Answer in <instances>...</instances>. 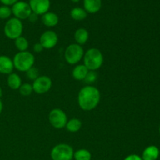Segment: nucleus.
Masks as SVG:
<instances>
[{
    "label": "nucleus",
    "mask_w": 160,
    "mask_h": 160,
    "mask_svg": "<svg viewBox=\"0 0 160 160\" xmlns=\"http://www.w3.org/2000/svg\"><path fill=\"white\" fill-rule=\"evenodd\" d=\"M100 92L97 88L88 85L80 90L78 96V105L84 111H91L97 107L100 102Z\"/></svg>",
    "instance_id": "nucleus-1"
},
{
    "label": "nucleus",
    "mask_w": 160,
    "mask_h": 160,
    "mask_svg": "<svg viewBox=\"0 0 160 160\" xmlns=\"http://www.w3.org/2000/svg\"><path fill=\"white\" fill-rule=\"evenodd\" d=\"M83 59H84V65L88 69V70H93V71L98 70L102 67L104 60L102 53L96 48H89L84 53Z\"/></svg>",
    "instance_id": "nucleus-2"
},
{
    "label": "nucleus",
    "mask_w": 160,
    "mask_h": 160,
    "mask_svg": "<svg viewBox=\"0 0 160 160\" xmlns=\"http://www.w3.org/2000/svg\"><path fill=\"white\" fill-rule=\"evenodd\" d=\"M34 55L28 51L19 52L14 56L13 62L14 68L20 72H27L30 68L34 67Z\"/></svg>",
    "instance_id": "nucleus-3"
},
{
    "label": "nucleus",
    "mask_w": 160,
    "mask_h": 160,
    "mask_svg": "<svg viewBox=\"0 0 160 160\" xmlns=\"http://www.w3.org/2000/svg\"><path fill=\"white\" fill-rule=\"evenodd\" d=\"M23 23L21 20L13 17L8 20L4 27V34L11 40H15L20 37L23 33Z\"/></svg>",
    "instance_id": "nucleus-4"
},
{
    "label": "nucleus",
    "mask_w": 160,
    "mask_h": 160,
    "mask_svg": "<svg viewBox=\"0 0 160 160\" xmlns=\"http://www.w3.org/2000/svg\"><path fill=\"white\" fill-rule=\"evenodd\" d=\"M73 148L65 143H61L53 147L51 151L52 160H72L73 158Z\"/></svg>",
    "instance_id": "nucleus-5"
},
{
    "label": "nucleus",
    "mask_w": 160,
    "mask_h": 160,
    "mask_svg": "<svg viewBox=\"0 0 160 160\" xmlns=\"http://www.w3.org/2000/svg\"><path fill=\"white\" fill-rule=\"evenodd\" d=\"M84 55L82 46L78 44H71L66 48L64 52V57L66 61L70 65L78 63Z\"/></svg>",
    "instance_id": "nucleus-6"
},
{
    "label": "nucleus",
    "mask_w": 160,
    "mask_h": 160,
    "mask_svg": "<svg viewBox=\"0 0 160 160\" xmlns=\"http://www.w3.org/2000/svg\"><path fill=\"white\" fill-rule=\"evenodd\" d=\"M48 121L50 124L56 129H61L66 127L67 123V116L60 109H53L48 114Z\"/></svg>",
    "instance_id": "nucleus-7"
},
{
    "label": "nucleus",
    "mask_w": 160,
    "mask_h": 160,
    "mask_svg": "<svg viewBox=\"0 0 160 160\" xmlns=\"http://www.w3.org/2000/svg\"><path fill=\"white\" fill-rule=\"evenodd\" d=\"M11 10H12V13L15 16L16 18L20 20L28 19L30 15L32 13L29 3L22 1H18L14 3L12 6Z\"/></svg>",
    "instance_id": "nucleus-8"
},
{
    "label": "nucleus",
    "mask_w": 160,
    "mask_h": 160,
    "mask_svg": "<svg viewBox=\"0 0 160 160\" xmlns=\"http://www.w3.org/2000/svg\"><path fill=\"white\" fill-rule=\"evenodd\" d=\"M52 84V82L51 78L47 76H39L33 82V90L38 95L45 94L51 89Z\"/></svg>",
    "instance_id": "nucleus-9"
},
{
    "label": "nucleus",
    "mask_w": 160,
    "mask_h": 160,
    "mask_svg": "<svg viewBox=\"0 0 160 160\" xmlns=\"http://www.w3.org/2000/svg\"><path fill=\"white\" fill-rule=\"evenodd\" d=\"M58 42V35L55 31H46L41 35L39 43L44 48L50 49L56 45Z\"/></svg>",
    "instance_id": "nucleus-10"
},
{
    "label": "nucleus",
    "mask_w": 160,
    "mask_h": 160,
    "mask_svg": "<svg viewBox=\"0 0 160 160\" xmlns=\"http://www.w3.org/2000/svg\"><path fill=\"white\" fill-rule=\"evenodd\" d=\"M29 6L32 12L36 15H43L48 12L50 8V0H30Z\"/></svg>",
    "instance_id": "nucleus-11"
},
{
    "label": "nucleus",
    "mask_w": 160,
    "mask_h": 160,
    "mask_svg": "<svg viewBox=\"0 0 160 160\" xmlns=\"http://www.w3.org/2000/svg\"><path fill=\"white\" fill-rule=\"evenodd\" d=\"M14 68L12 59L6 56H0V73L10 74Z\"/></svg>",
    "instance_id": "nucleus-12"
},
{
    "label": "nucleus",
    "mask_w": 160,
    "mask_h": 160,
    "mask_svg": "<svg viewBox=\"0 0 160 160\" xmlns=\"http://www.w3.org/2000/svg\"><path fill=\"white\" fill-rule=\"evenodd\" d=\"M102 7V0H84V9L88 13H96Z\"/></svg>",
    "instance_id": "nucleus-13"
},
{
    "label": "nucleus",
    "mask_w": 160,
    "mask_h": 160,
    "mask_svg": "<svg viewBox=\"0 0 160 160\" xmlns=\"http://www.w3.org/2000/svg\"><path fill=\"white\" fill-rule=\"evenodd\" d=\"M159 156V149L155 145L147 147L142 152V160H156Z\"/></svg>",
    "instance_id": "nucleus-14"
},
{
    "label": "nucleus",
    "mask_w": 160,
    "mask_h": 160,
    "mask_svg": "<svg viewBox=\"0 0 160 160\" xmlns=\"http://www.w3.org/2000/svg\"><path fill=\"white\" fill-rule=\"evenodd\" d=\"M42 21L45 26L52 28L56 26L59 23V17L56 13L52 12H47L42 17Z\"/></svg>",
    "instance_id": "nucleus-15"
},
{
    "label": "nucleus",
    "mask_w": 160,
    "mask_h": 160,
    "mask_svg": "<svg viewBox=\"0 0 160 160\" xmlns=\"http://www.w3.org/2000/svg\"><path fill=\"white\" fill-rule=\"evenodd\" d=\"M88 71V69L84 64H80L73 68L72 75H73V78L77 81H84Z\"/></svg>",
    "instance_id": "nucleus-16"
},
{
    "label": "nucleus",
    "mask_w": 160,
    "mask_h": 160,
    "mask_svg": "<svg viewBox=\"0 0 160 160\" xmlns=\"http://www.w3.org/2000/svg\"><path fill=\"white\" fill-rule=\"evenodd\" d=\"M7 84L12 90H17L22 84L21 78L17 73H11L7 78Z\"/></svg>",
    "instance_id": "nucleus-17"
},
{
    "label": "nucleus",
    "mask_w": 160,
    "mask_h": 160,
    "mask_svg": "<svg viewBox=\"0 0 160 160\" xmlns=\"http://www.w3.org/2000/svg\"><path fill=\"white\" fill-rule=\"evenodd\" d=\"M89 38V34L88 31L84 28H79L75 31L74 39L77 44L80 45H84L88 42Z\"/></svg>",
    "instance_id": "nucleus-18"
},
{
    "label": "nucleus",
    "mask_w": 160,
    "mask_h": 160,
    "mask_svg": "<svg viewBox=\"0 0 160 160\" xmlns=\"http://www.w3.org/2000/svg\"><path fill=\"white\" fill-rule=\"evenodd\" d=\"M81 126H82V123L79 119L73 118L67 121V124H66V128L69 132L76 133L78 131H80Z\"/></svg>",
    "instance_id": "nucleus-19"
},
{
    "label": "nucleus",
    "mask_w": 160,
    "mask_h": 160,
    "mask_svg": "<svg viewBox=\"0 0 160 160\" xmlns=\"http://www.w3.org/2000/svg\"><path fill=\"white\" fill-rule=\"evenodd\" d=\"M88 12L84 9L80 7H75L70 11V17L72 19L75 20H83L87 17Z\"/></svg>",
    "instance_id": "nucleus-20"
},
{
    "label": "nucleus",
    "mask_w": 160,
    "mask_h": 160,
    "mask_svg": "<svg viewBox=\"0 0 160 160\" xmlns=\"http://www.w3.org/2000/svg\"><path fill=\"white\" fill-rule=\"evenodd\" d=\"M14 41H15L14 43H15L16 48L19 50V52H25L28 50L29 47V42L27 40L26 38L20 36Z\"/></svg>",
    "instance_id": "nucleus-21"
},
{
    "label": "nucleus",
    "mask_w": 160,
    "mask_h": 160,
    "mask_svg": "<svg viewBox=\"0 0 160 160\" xmlns=\"http://www.w3.org/2000/svg\"><path fill=\"white\" fill-rule=\"evenodd\" d=\"M73 158L75 160H91L92 154L88 150L81 148L73 153Z\"/></svg>",
    "instance_id": "nucleus-22"
},
{
    "label": "nucleus",
    "mask_w": 160,
    "mask_h": 160,
    "mask_svg": "<svg viewBox=\"0 0 160 160\" xmlns=\"http://www.w3.org/2000/svg\"><path fill=\"white\" fill-rule=\"evenodd\" d=\"M19 92H20V95H23V96H29L34 92L32 84H28V83L22 84L20 88H19Z\"/></svg>",
    "instance_id": "nucleus-23"
},
{
    "label": "nucleus",
    "mask_w": 160,
    "mask_h": 160,
    "mask_svg": "<svg viewBox=\"0 0 160 160\" xmlns=\"http://www.w3.org/2000/svg\"><path fill=\"white\" fill-rule=\"evenodd\" d=\"M12 14V10L11 8L7 6H0V19L2 20H6L10 17Z\"/></svg>",
    "instance_id": "nucleus-24"
},
{
    "label": "nucleus",
    "mask_w": 160,
    "mask_h": 160,
    "mask_svg": "<svg viewBox=\"0 0 160 160\" xmlns=\"http://www.w3.org/2000/svg\"><path fill=\"white\" fill-rule=\"evenodd\" d=\"M98 78V73L96 71H93V70H89L87 76L85 77L84 81L88 84H92V83L95 82V81Z\"/></svg>",
    "instance_id": "nucleus-25"
},
{
    "label": "nucleus",
    "mask_w": 160,
    "mask_h": 160,
    "mask_svg": "<svg viewBox=\"0 0 160 160\" xmlns=\"http://www.w3.org/2000/svg\"><path fill=\"white\" fill-rule=\"evenodd\" d=\"M26 73H27V77H28L29 79L32 80V81H34V80H36L39 77L38 70L34 67H32L31 68H30Z\"/></svg>",
    "instance_id": "nucleus-26"
},
{
    "label": "nucleus",
    "mask_w": 160,
    "mask_h": 160,
    "mask_svg": "<svg viewBox=\"0 0 160 160\" xmlns=\"http://www.w3.org/2000/svg\"><path fill=\"white\" fill-rule=\"evenodd\" d=\"M33 49H34V51L35 52L39 53V52H41L43 51L44 48L42 47V45L38 42V43L34 44V47H33Z\"/></svg>",
    "instance_id": "nucleus-27"
},
{
    "label": "nucleus",
    "mask_w": 160,
    "mask_h": 160,
    "mask_svg": "<svg viewBox=\"0 0 160 160\" xmlns=\"http://www.w3.org/2000/svg\"><path fill=\"white\" fill-rule=\"evenodd\" d=\"M123 160H142V157L139 156L138 155H135V154H132L130 155V156H127Z\"/></svg>",
    "instance_id": "nucleus-28"
},
{
    "label": "nucleus",
    "mask_w": 160,
    "mask_h": 160,
    "mask_svg": "<svg viewBox=\"0 0 160 160\" xmlns=\"http://www.w3.org/2000/svg\"><path fill=\"white\" fill-rule=\"evenodd\" d=\"M4 6H12L14 3H16L17 2H18V0H0Z\"/></svg>",
    "instance_id": "nucleus-29"
},
{
    "label": "nucleus",
    "mask_w": 160,
    "mask_h": 160,
    "mask_svg": "<svg viewBox=\"0 0 160 160\" xmlns=\"http://www.w3.org/2000/svg\"><path fill=\"white\" fill-rule=\"evenodd\" d=\"M30 20V21L31 22H34L36 21V20H38V15H36L35 13H34V12H32V13L30 15L29 18H28Z\"/></svg>",
    "instance_id": "nucleus-30"
},
{
    "label": "nucleus",
    "mask_w": 160,
    "mask_h": 160,
    "mask_svg": "<svg viewBox=\"0 0 160 160\" xmlns=\"http://www.w3.org/2000/svg\"><path fill=\"white\" fill-rule=\"evenodd\" d=\"M2 109H3V104H2V102L1 99H0V114H1V112H2Z\"/></svg>",
    "instance_id": "nucleus-31"
},
{
    "label": "nucleus",
    "mask_w": 160,
    "mask_h": 160,
    "mask_svg": "<svg viewBox=\"0 0 160 160\" xmlns=\"http://www.w3.org/2000/svg\"><path fill=\"white\" fill-rule=\"evenodd\" d=\"M2 96V90L1 87H0V98H1Z\"/></svg>",
    "instance_id": "nucleus-32"
},
{
    "label": "nucleus",
    "mask_w": 160,
    "mask_h": 160,
    "mask_svg": "<svg viewBox=\"0 0 160 160\" xmlns=\"http://www.w3.org/2000/svg\"><path fill=\"white\" fill-rule=\"evenodd\" d=\"M71 2H78L80 1V0H70Z\"/></svg>",
    "instance_id": "nucleus-33"
},
{
    "label": "nucleus",
    "mask_w": 160,
    "mask_h": 160,
    "mask_svg": "<svg viewBox=\"0 0 160 160\" xmlns=\"http://www.w3.org/2000/svg\"><path fill=\"white\" fill-rule=\"evenodd\" d=\"M159 134H160V127H159Z\"/></svg>",
    "instance_id": "nucleus-34"
}]
</instances>
